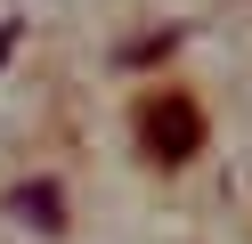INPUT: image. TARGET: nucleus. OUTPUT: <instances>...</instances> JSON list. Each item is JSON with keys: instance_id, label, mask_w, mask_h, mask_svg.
<instances>
[{"instance_id": "nucleus-3", "label": "nucleus", "mask_w": 252, "mask_h": 244, "mask_svg": "<svg viewBox=\"0 0 252 244\" xmlns=\"http://www.w3.org/2000/svg\"><path fill=\"white\" fill-rule=\"evenodd\" d=\"M8 49H17V25H0V57H8Z\"/></svg>"}, {"instance_id": "nucleus-1", "label": "nucleus", "mask_w": 252, "mask_h": 244, "mask_svg": "<svg viewBox=\"0 0 252 244\" xmlns=\"http://www.w3.org/2000/svg\"><path fill=\"white\" fill-rule=\"evenodd\" d=\"M8 211H17V220H33L41 236H57V228H65V204H57V187H49V179H25V187L8 195Z\"/></svg>"}, {"instance_id": "nucleus-2", "label": "nucleus", "mask_w": 252, "mask_h": 244, "mask_svg": "<svg viewBox=\"0 0 252 244\" xmlns=\"http://www.w3.org/2000/svg\"><path fill=\"white\" fill-rule=\"evenodd\" d=\"M155 146H163V155H171V163H179V155H187V146H195V114H187V106H179V98H171V106H155Z\"/></svg>"}]
</instances>
